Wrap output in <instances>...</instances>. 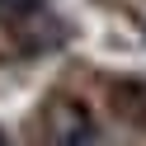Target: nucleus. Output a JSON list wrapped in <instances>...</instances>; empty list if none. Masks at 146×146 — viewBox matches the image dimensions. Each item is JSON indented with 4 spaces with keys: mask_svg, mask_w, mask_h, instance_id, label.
I'll return each mask as SVG.
<instances>
[{
    "mask_svg": "<svg viewBox=\"0 0 146 146\" xmlns=\"http://www.w3.org/2000/svg\"><path fill=\"white\" fill-rule=\"evenodd\" d=\"M47 146H99L94 123L76 99H57L47 108Z\"/></svg>",
    "mask_w": 146,
    "mask_h": 146,
    "instance_id": "f257e3e1",
    "label": "nucleus"
},
{
    "mask_svg": "<svg viewBox=\"0 0 146 146\" xmlns=\"http://www.w3.org/2000/svg\"><path fill=\"white\" fill-rule=\"evenodd\" d=\"M33 10V0H0V19H19Z\"/></svg>",
    "mask_w": 146,
    "mask_h": 146,
    "instance_id": "f03ea898",
    "label": "nucleus"
},
{
    "mask_svg": "<svg viewBox=\"0 0 146 146\" xmlns=\"http://www.w3.org/2000/svg\"><path fill=\"white\" fill-rule=\"evenodd\" d=\"M0 146H10V137H5V132H0Z\"/></svg>",
    "mask_w": 146,
    "mask_h": 146,
    "instance_id": "7ed1b4c3",
    "label": "nucleus"
}]
</instances>
